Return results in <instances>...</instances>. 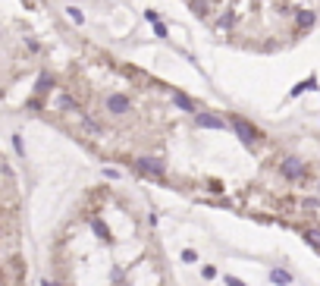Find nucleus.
Wrapping results in <instances>:
<instances>
[{"mask_svg": "<svg viewBox=\"0 0 320 286\" xmlns=\"http://www.w3.org/2000/svg\"><path fill=\"white\" fill-rule=\"evenodd\" d=\"M135 170L138 173H144V176H163V164H157V161H151V157H138L135 161Z\"/></svg>", "mask_w": 320, "mask_h": 286, "instance_id": "20e7f679", "label": "nucleus"}, {"mask_svg": "<svg viewBox=\"0 0 320 286\" xmlns=\"http://www.w3.org/2000/svg\"><path fill=\"white\" fill-rule=\"evenodd\" d=\"M304 173H308V167H304L302 157H283V164H279V176L289 179V183H298V179H304Z\"/></svg>", "mask_w": 320, "mask_h": 286, "instance_id": "f257e3e1", "label": "nucleus"}, {"mask_svg": "<svg viewBox=\"0 0 320 286\" xmlns=\"http://www.w3.org/2000/svg\"><path fill=\"white\" fill-rule=\"evenodd\" d=\"M314 22H317V13H314V10H298V13H295V25H298L302 32H308Z\"/></svg>", "mask_w": 320, "mask_h": 286, "instance_id": "423d86ee", "label": "nucleus"}, {"mask_svg": "<svg viewBox=\"0 0 320 286\" xmlns=\"http://www.w3.org/2000/svg\"><path fill=\"white\" fill-rule=\"evenodd\" d=\"M232 129H236L239 142H242V145H248V148H251V145H255V138L261 135V132H257L255 126L248 123V119H242V117H232Z\"/></svg>", "mask_w": 320, "mask_h": 286, "instance_id": "f03ea898", "label": "nucleus"}, {"mask_svg": "<svg viewBox=\"0 0 320 286\" xmlns=\"http://www.w3.org/2000/svg\"><path fill=\"white\" fill-rule=\"evenodd\" d=\"M189 6H192V13H195V16H210V6L204 3V0H189Z\"/></svg>", "mask_w": 320, "mask_h": 286, "instance_id": "ddd939ff", "label": "nucleus"}, {"mask_svg": "<svg viewBox=\"0 0 320 286\" xmlns=\"http://www.w3.org/2000/svg\"><path fill=\"white\" fill-rule=\"evenodd\" d=\"M91 230H95L101 239H107V242H110V230H107V223L101 220V217H95V220H91Z\"/></svg>", "mask_w": 320, "mask_h": 286, "instance_id": "4468645a", "label": "nucleus"}, {"mask_svg": "<svg viewBox=\"0 0 320 286\" xmlns=\"http://www.w3.org/2000/svg\"><path fill=\"white\" fill-rule=\"evenodd\" d=\"M302 236H304V242H308L311 249H317V252H320V230H317V227H304V230H302Z\"/></svg>", "mask_w": 320, "mask_h": 286, "instance_id": "9d476101", "label": "nucleus"}, {"mask_svg": "<svg viewBox=\"0 0 320 286\" xmlns=\"http://www.w3.org/2000/svg\"><path fill=\"white\" fill-rule=\"evenodd\" d=\"M201 277H204V280H213V277H217V268H210V264L201 268Z\"/></svg>", "mask_w": 320, "mask_h": 286, "instance_id": "aec40b11", "label": "nucleus"}, {"mask_svg": "<svg viewBox=\"0 0 320 286\" xmlns=\"http://www.w3.org/2000/svg\"><path fill=\"white\" fill-rule=\"evenodd\" d=\"M144 19H148L151 25H157V22H160V13H157V10H148V13H144Z\"/></svg>", "mask_w": 320, "mask_h": 286, "instance_id": "6ab92c4d", "label": "nucleus"}, {"mask_svg": "<svg viewBox=\"0 0 320 286\" xmlns=\"http://www.w3.org/2000/svg\"><path fill=\"white\" fill-rule=\"evenodd\" d=\"M107 110H110V114L113 117H123L126 114V110H129V98H126V95H119V91H113V95H107Z\"/></svg>", "mask_w": 320, "mask_h": 286, "instance_id": "7ed1b4c3", "label": "nucleus"}, {"mask_svg": "<svg viewBox=\"0 0 320 286\" xmlns=\"http://www.w3.org/2000/svg\"><path fill=\"white\" fill-rule=\"evenodd\" d=\"M270 283L289 286V283H292V274H289V270H283V268H273V270H270Z\"/></svg>", "mask_w": 320, "mask_h": 286, "instance_id": "1a4fd4ad", "label": "nucleus"}, {"mask_svg": "<svg viewBox=\"0 0 320 286\" xmlns=\"http://www.w3.org/2000/svg\"><path fill=\"white\" fill-rule=\"evenodd\" d=\"M173 104H176L179 110H189V114H195V101H192L185 91H173Z\"/></svg>", "mask_w": 320, "mask_h": 286, "instance_id": "6e6552de", "label": "nucleus"}, {"mask_svg": "<svg viewBox=\"0 0 320 286\" xmlns=\"http://www.w3.org/2000/svg\"><path fill=\"white\" fill-rule=\"evenodd\" d=\"M13 148H16V154H25V145H22V135H13Z\"/></svg>", "mask_w": 320, "mask_h": 286, "instance_id": "a211bd4d", "label": "nucleus"}, {"mask_svg": "<svg viewBox=\"0 0 320 286\" xmlns=\"http://www.w3.org/2000/svg\"><path fill=\"white\" fill-rule=\"evenodd\" d=\"M223 280H226V286H245L242 280H239V277H232V274H226V277H223Z\"/></svg>", "mask_w": 320, "mask_h": 286, "instance_id": "412c9836", "label": "nucleus"}, {"mask_svg": "<svg viewBox=\"0 0 320 286\" xmlns=\"http://www.w3.org/2000/svg\"><path fill=\"white\" fill-rule=\"evenodd\" d=\"M182 261H185V264H195V261H198V252H195V249H185V252H182Z\"/></svg>", "mask_w": 320, "mask_h": 286, "instance_id": "f3484780", "label": "nucleus"}, {"mask_svg": "<svg viewBox=\"0 0 320 286\" xmlns=\"http://www.w3.org/2000/svg\"><path fill=\"white\" fill-rule=\"evenodd\" d=\"M41 286H60V283H50V280H44V283H41Z\"/></svg>", "mask_w": 320, "mask_h": 286, "instance_id": "5701e85b", "label": "nucleus"}, {"mask_svg": "<svg viewBox=\"0 0 320 286\" xmlns=\"http://www.w3.org/2000/svg\"><path fill=\"white\" fill-rule=\"evenodd\" d=\"M308 88H317V76H311V79H304V82H298L295 88H292V98H298V95H304Z\"/></svg>", "mask_w": 320, "mask_h": 286, "instance_id": "f8f14e48", "label": "nucleus"}, {"mask_svg": "<svg viewBox=\"0 0 320 286\" xmlns=\"http://www.w3.org/2000/svg\"><path fill=\"white\" fill-rule=\"evenodd\" d=\"M57 107H60V110H76V114H79V104L72 101L66 91H60V95H57Z\"/></svg>", "mask_w": 320, "mask_h": 286, "instance_id": "9b49d317", "label": "nucleus"}, {"mask_svg": "<svg viewBox=\"0 0 320 286\" xmlns=\"http://www.w3.org/2000/svg\"><path fill=\"white\" fill-rule=\"evenodd\" d=\"M50 88H53V76L48 69L41 72V76H38V82H35V95L38 98H44V95H50Z\"/></svg>", "mask_w": 320, "mask_h": 286, "instance_id": "0eeeda50", "label": "nucleus"}, {"mask_svg": "<svg viewBox=\"0 0 320 286\" xmlns=\"http://www.w3.org/2000/svg\"><path fill=\"white\" fill-rule=\"evenodd\" d=\"M154 35H157V38H166V25H163V22L154 25Z\"/></svg>", "mask_w": 320, "mask_h": 286, "instance_id": "4be33fe9", "label": "nucleus"}, {"mask_svg": "<svg viewBox=\"0 0 320 286\" xmlns=\"http://www.w3.org/2000/svg\"><path fill=\"white\" fill-rule=\"evenodd\" d=\"M195 126H201V129H226V119H220L217 114H198Z\"/></svg>", "mask_w": 320, "mask_h": 286, "instance_id": "39448f33", "label": "nucleus"}, {"mask_svg": "<svg viewBox=\"0 0 320 286\" xmlns=\"http://www.w3.org/2000/svg\"><path fill=\"white\" fill-rule=\"evenodd\" d=\"M232 25H236V16H232V13H223V19L217 22V29L226 32V29H232Z\"/></svg>", "mask_w": 320, "mask_h": 286, "instance_id": "2eb2a0df", "label": "nucleus"}, {"mask_svg": "<svg viewBox=\"0 0 320 286\" xmlns=\"http://www.w3.org/2000/svg\"><path fill=\"white\" fill-rule=\"evenodd\" d=\"M66 16H69V19H72V22H76V25H82V22H85L82 10H76V6H69V10H66Z\"/></svg>", "mask_w": 320, "mask_h": 286, "instance_id": "dca6fc26", "label": "nucleus"}]
</instances>
